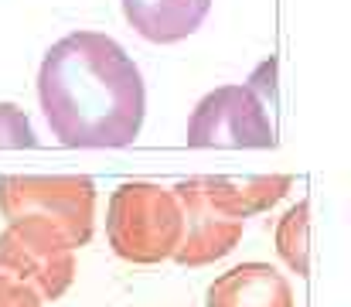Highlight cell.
<instances>
[{"instance_id":"cell-13","label":"cell","mask_w":351,"mask_h":307,"mask_svg":"<svg viewBox=\"0 0 351 307\" xmlns=\"http://www.w3.org/2000/svg\"><path fill=\"white\" fill-rule=\"evenodd\" d=\"M273 69H276V62L269 58V62H263V65L256 69V76L245 82V86L263 100V106H266V102H273Z\"/></svg>"},{"instance_id":"cell-1","label":"cell","mask_w":351,"mask_h":307,"mask_svg":"<svg viewBox=\"0 0 351 307\" xmlns=\"http://www.w3.org/2000/svg\"><path fill=\"white\" fill-rule=\"evenodd\" d=\"M38 100L65 147H126L147 113L140 69L119 41L99 31H72L45 52Z\"/></svg>"},{"instance_id":"cell-7","label":"cell","mask_w":351,"mask_h":307,"mask_svg":"<svg viewBox=\"0 0 351 307\" xmlns=\"http://www.w3.org/2000/svg\"><path fill=\"white\" fill-rule=\"evenodd\" d=\"M208 307H293V287L269 263H242L215 277Z\"/></svg>"},{"instance_id":"cell-8","label":"cell","mask_w":351,"mask_h":307,"mask_svg":"<svg viewBox=\"0 0 351 307\" xmlns=\"http://www.w3.org/2000/svg\"><path fill=\"white\" fill-rule=\"evenodd\" d=\"M208 10L212 0H123L130 27L154 45H174L191 38L208 17Z\"/></svg>"},{"instance_id":"cell-10","label":"cell","mask_w":351,"mask_h":307,"mask_svg":"<svg viewBox=\"0 0 351 307\" xmlns=\"http://www.w3.org/2000/svg\"><path fill=\"white\" fill-rule=\"evenodd\" d=\"M307 246H311V229H307V202H297L276 225V253L283 263L297 273L307 277Z\"/></svg>"},{"instance_id":"cell-5","label":"cell","mask_w":351,"mask_h":307,"mask_svg":"<svg viewBox=\"0 0 351 307\" xmlns=\"http://www.w3.org/2000/svg\"><path fill=\"white\" fill-rule=\"evenodd\" d=\"M191 147H273L276 133L263 100L249 86H219L188 120Z\"/></svg>"},{"instance_id":"cell-2","label":"cell","mask_w":351,"mask_h":307,"mask_svg":"<svg viewBox=\"0 0 351 307\" xmlns=\"http://www.w3.org/2000/svg\"><path fill=\"white\" fill-rule=\"evenodd\" d=\"M184 232L181 205L171 188L150 181H126L110 198L106 236L119 260L126 263H164L174 256Z\"/></svg>"},{"instance_id":"cell-12","label":"cell","mask_w":351,"mask_h":307,"mask_svg":"<svg viewBox=\"0 0 351 307\" xmlns=\"http://www.w3.org/2000/svg\"><path fill=\"white\" fill-rule=\"evenodd\" d=\"M0 307H41V297L27 284L0 273Z\"/></svg>"},{"instance_id":"cell-3","label":"cell","mask_w":351,"mask_h":307,"mask_svg":"<svg viewBox=\"0 0 351 307\" xmlns=\"http://www.w3.org/2000/svg\"><path fill=\"white\" fill-rule=\"evenodd\" d=\"M0 212L7 222L34 218L82 249L96 225V185L82 174H10L0 181Z\"/></svg>"},{"instance_id":"cell-6","label":"cell","mask_w":351,"mask_h":307,"mask_svg":"<svg viewBox=\"0 0 351 307\" xmlns=\"http://www.w3.org/2000/svg\"><path fill=\"white\" fill-rule=\"evenodd\" d=\"M171 192L181 205V218H184V232H181V242H178L171 260H178L181 266H205V263L229 256L235 242L242 239L245 218H235L229 212H222L202 192L198 178L178 181Z\"/></svg>"},{"instance_id":"cell-4","label":"cell","mask_w":351,"mask_h":307,"mask_svg":"<svg viewBox=\"0 0 351 307\" xmlns=\"http://www.w3.org/2000/svg\"><path fill=\"white\" fill-rule=\"evenodd\" d=\"M0 273L27 284L41 301H58L75 280V249L55 229L17 218L0 232Z\"/></svg>"},{"instance_id":"cell-9","label":"cell","mask_w":351,"mask_h":307,"mask_svg":"<svg viewBox=\"0 0 351 307\" xmlns=\"http://www.w3.org/2000/svg\"><path fill=\"white\" fill-rule=\"evenodd\" d=\"M202 192L219 205L222 212H229L235 218H249L256 212H266L280 202L293 178L287 174H273V178H198Z\"/></svg>"},{"instance_id":"cell-11","label":"cell","mask_w":351,"mask_h":307,"mask_svg":"<svg viewBox=\"0 0 351 307\" xmlns=\"http://www.w3.org/2000/svg\"><path fill=\"white\" fill-rule=\"evenodd\" d=\"M34 144H38V137H34L24 109L14 106V102H0V147L24 150V147H34Z\"/></svg>"}]
</instances>
